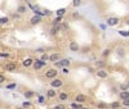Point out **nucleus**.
Wrapping results in <instances>:
<instances>
[{
	"mask_svg": "<svg viewBox=\"0 0 129 109\" xmlns=\"http://www.w3.org/2000/svg\"><path fill=\"white\" fill-rule=\"evenodd\" d=\"M49 85H50V87H53V89H59L63 86V80L59 78V77H56V78L52 80V82H49Z\"/></svg>",
	"mask_w": 129,
	"mask_h": 109,
	"instance_id": "nucleus-1",
	"label": "nucleus"
},
{
	"mask_svg": "<svg viewBox=\"0 0 129 109\" xmlns=\"http://www.w3.org/2000/svg\"><path fill=\"white\" fill-rule=\"evenodd\" d=\"M57 76H58V69L57 68H49V69H47V72H45V77L49 78V80L56 78Z\"/></svg>",
	"mask_w": 129,
	"mask_h": 109,
	"instance_id": "nucleus-2",
	"label": "nucleus"
},
{
	"mask_svg": "<svg viewBox=\"0 0 129 109\" xmlns=\"http://www.w3.org/2000/svg\"><path fill=\"white\" fill-rule=\"evenodd\" d=\"M106 25L108 27H115L119 25V18L118 17H108L107 19H106Z\"/></svg>",
	"mask_w": 129,
	"mask_h": 109,
	"instance_id": "nucleus-3",
	"label": "nucleus"
},
{
	"mask_svg": "<svg viewBox=\"0 0 129 109\" xmlns=\"http://www.w3.org/2000/svg\"><path fill=\"white\" fill-rule=\"evenodd\" d=\"M68 49H70V51H72V53H77V51H80V45L76 41H70Z\"/></svg>",
	"mask_w": 129,
	"mask_h": 109,
	"instance_id": "nucleus-4",
	"label": "nucleus"
},
{
	"mask_svg": "<svg viewBox=\"0 0 129 109\" xmlns=\"http://www.w3.org/2000/svg\"><path fill=\"white\" fill-rule=\"evenodd\" d=\"M96 76L98 77V78H101V80H106L108 77V72H106L103 68L102 69H97L96 71Z\"/></svg>",
	"mask_w": 129,
	"mask_h": 109,
	"instance_id": "nucleus-5",
	"label": "nucleus"
},
{
	"mask_svg": "<svg viewBox=\"0 0 129 109\" xmlns=\"http://www.w3.org/2000/svg\"><path fill=\"white\" fill-rule=\"evenodd\" d=\"M34 68L35 69H40V68H43L44 66H47V62H43L41 59H36V60H34Z\"/></svg>",
	"mask_w": 129,
	"mask_h": 109,
	"instance_id": "nucleus-6",
	"label": "nucleus"
},
{
	"mask_svg": "<svg viewBox=\"0 0 129 109\" xmlns=\"http://www.w3.org/2000/svg\"><path fill=\"white\" fill-rule=\"evenodd\" d=\"M56 96H57V91H56V89L50 87L49 90H47V98H49V99H54Z\"/></svg>",
	"mask_w": 129,
	"mask_h": 109,
	"instance_id": "nucleus-7",
	"label": "nucleus"
},
{
	"mask_svg": "<svg viewBox=\"0 0 129 109\" xmlns=\"http://www.w3.org/2000/svg\"><path fill=\"white\" fill-rule=\"evenodd\" d=\"M40 22H41V17H40V16H38V14H35V16H34V17H32L31 19H30V23H31L32 26L39 25Z\"/></svg>",
	"mask_w": 129,
	"mask_h": 109,
	"instance_id": "nucleus-8",
	"label": "nucleus"
},
{
	"mask_svg": "<svg viewBox=\"0 0 129 109\" xmlns=\"http://www.w3.org/2000/svg\"><path fill=\"white\" fill-rule=\"evenodd\" d=\"M58 99H59V101H66L68 99V92L67 91H61L58 94Z\"/></svg>",
	"mask_w": 129,
	"mask_h": 109,
	"instance_id": "nucleus-9",
	"label": "nucleus"
},
{
	"mask_svg": "<svg viewBox=\"0 0 129 109\" xmlns=\"http://www.w3.org/2000/svg\"><path fill=\"white\" fill-rule=\"evenodd\" d=\"M75 101L76 103H85L86 101V96H85V95H83V94H77L76 95V96H75Z\"/></svg>",
	"mask_w": 129,
	"mask_h": 109,
	"instance_id": "nucleus-10",
	"label": "nucleus"
},
{
	"mask_svg": "<svg viewBox=\"0 0 129 109\" xmlns=\"http://www.w3.org/2000/svg\"><path fill=\"white\" fill-rule=\"evenodd\" d=\"M59 59H61V55H59L58 53H53V54H50V55H49V60H50V62H53V63L58 62Z\"/></svg>",
	"mask_w": 129,
	"mask_h": 109,
	"instance_id": "nucleus-11",
	"label": "nucleus"
},
{
	"mask_svg": "<svg viewBox=\"0 0 129 109\" xmlns=\"http://www.w3.org/2000/svg\"><path fill=\"white\" fill-rule=\"evenodd\" d=\"M16 68H17L16 63H8L5 66V71L7 72H13V71H16Z\"/></svg>",
	"mask_w": 129,
	"mask_h": 109,
	"instance_id": "nucleus-12",
	"label": "nucleus"
},
{
	"mask_svg": "<svg viewBox=\"0 0 129 109\" xmlns=\"http://www.w3.org/2000/svg\"><path fill=\"white\" fill-rule=\"evenodd\" d=\"M67 13V9L66 8H59V9H57V12H56V16H58V17H63L64 14Z\"/></svg>",
	"mask_w": 129,
	"mask_h": 109,
	"instance_id": "nucleus-13",
	"label": "nucleus"
},
{
	"mask_svg": "<svg viewBox=\"0 0 129 109\" xmlns=\"http://www.w3.org/2000/svg\"><path fill=\"white\" fill-rule=\"evenodd\" d=\"M32 64H34V60H32V59L31 58H27V59H25V60L23 62H22V66H23V67H30V66H32Z\"/></svg>",
	"mask_w": 129,
	"mask_h": 109,
	"instance_id": "nucleus-14",
	"label": "nucleus"
},
{
	"mask_svg": "<svg viewBox=\"0 0 129 109\" xmlns=\"http://www.w3.org/2000/svg\"><path fill=\"white\" fill-rule=\"evenodd\" d=\"M62 19H63V17L56 16V18H54L53 22H52V26H59V25H61V22H62Z\"/></svg>",
	"mask_w": 129,
	"mask_h": 109,
	"instance_id": "nucleus-15",
	"label": "nucleus"
},
{
	"mask_svg": "<svg viewBox=\"0 0 129 109\" xmlns=\"http://www.w3.org/2000/svg\"><path fill=\"white\" fill-rule=\"evenodd\" d=\"M119 98H120L121 100H124V99H128V98H129V90H124V91H121L120 94H119Z\"/></svg>",
	"mask_w": 129,
	"mask_h": 109,
	"instance_id": "nucleus-16",
	"label": "nucleus"
},
{
	"mask_svg": "<svg viewBox=\"0 0 129 109\" xmlns=\"http://www.w3.org/2000/svg\"><path fill=\"white\" fill-rule=\"evenodd\" d=\"M23 95H25V98H26V99H31V98H34V96H35V92L32 91V90H27V91L23 92Z\"/></svg>",
	"mask_w": 129,
	"mask_h": 109,
	"instance_id": "nucleus-17",
	"label": "nucleus"
},
{
	"mask_svg": "<svg viewBox=\"0 0 129 109\" xmlns=\"http://www.w3.org/2000/svg\"><path fill=\"white\" fill-rule=\"evenodd\" d=\"M108 107L111 108V109H119V108L121 107V103H119V101H112V103L108 104Z\"/></svg>",
	"mask_w": 129,
	"mask_h": 109,
	"instance_id": "nucleus-18",
	"label": "nucleus"
},
{
	"mask_svg": "<svg viewBox=\"0 0 129 109\" xmlns=\"http://www.w3.org/2000/svg\"><path fill=\"white\" fill-rule=\"evenodd\" d=\"M59 31H61V28H59V26H53L52 30H50V35L52 36H56Z\"/></svg>",
	"mask_w": 129,
	"mask_h": 109,
	"instance_id": "nucleus-19",
	"label": "nucleus"
},
{
	"mask_svg": "<svg viewBox=\"0 0 129 109\" xmlns=\"http://www.w3.org/2000/svg\"><path fill=\"white\" fill-rule=\"evenodd\" d=\"M105 66H106V62L105 60H97L96 62V67L98 68V69H102Z\"/></svg>",
	"mask_w": 129,
	"mask_h": 109,
	"instance_id": "nucleus-20",
	"label": "nucleus"
},
{
	"mask_svg": "<svg viewBox=\"0 0 129 109\" xmlns=\"http://www.w3.org/2000/svg\"><path fill=\"white\" fill-rule=\"evenodd\" d=\"M17 12L20 13V14H23V13L27 12V7L26 5H20V7L17 8Z\"/></svg>",
	"mask_w": 129,
	"mask_h": 109,
	"instance_id": "nucleus-21",
	"label": "nucleus"
},
{
	"mask_svg": "<svg viewBox=\"0 0 129 109\" xmlns=\"http://www.w3.org/2000/svg\"><path fill=\"white\" fill-rule=\"evenodd\" d=\"M110 54H111V49L106 48V49H105V50H103L102 53H101V55H102L103 58H107V57L110 55Z\"/></svg>",
	"mask_w": 129,
	"mask_h": 109,
	"instance_id": "nucleus-22",
	"label": "nucleus"
},
{
	"mask_svg": "<svg viewBox=\"0 0 129 109\" xmlns=\"http://www.w3.org/2000/svg\"><path fill=\"white\" fill-rule=\"evenodd\" d=\"M96 107H97V109H105V108H108V104H106V103H97L96 104Z\"/></svg>",
	"mask_w": 129,
	"mask_h": 109,
	"instance_id": "nucleus-23",
	"label": "nucleus"
},
{
	"mask_svg": "<svg viewBox=\"0 0 129 109\" xmlns=\"http://www.w3.org/2000/svg\"><path fill=\"white\" fill-rule=\"evenodd\" d=\"M71 108L72 109H83V105H81V104L80 103H71Z\"/></svg>",
	"mask_w": 129,
	"mask_h": 109,
	"instance_id": "nucleus-24",
	"label": "nucleus"
},
{
	"mask_svg": "<svg viewBox=\"0 0 129 109\" xmlns=\"http://www.w3.org/2000/svg\"><path fill=\"white\" fill-rule=\"evenodd\" d=\"M40 59H41V60H43V62H49V55H48V54L47 53H43V54H41V57H40Z\"/></svg>",
	"mask_w": 129,
	"mask_h": 109,
	"instance_id": "nucleus-25",
	"label": "nucleus"
},
{
	"mask_svg": "<svg viewBox=\"0 0 129 109\" xmlns=\"http://www.w3.org/2000/svg\"><path fill=\"white\" fill-rule=\"evenodd\" d=\"M81 3H83V0H72V7L77 8V7L81 5Z\"/></svg>",
	"mask_w": 129,
	"mask_h": 109,
	"instance_id": "nucleus-26",
	"label": "nucleus"
},
{
	"mask_svg": "<svg viewBox=\"0 0 129 109\" xmlns=\"http://www.w3.org/2000/svg\"><path fill=\"white\" fill-rule=\"evenodd\" d=\"M59 28H61V31H66V30H68V25L64 23V22H61V25H59Z\"/></svg>",
	"mask_w": 129,
	"mask_h": 109,
	"instance_id": "nucleus-27",
	"label": "nucleus"
},
{
	"mask_svg": "<svg viewBox=\"0 0 129 109\" xmlns=\"http://www.w3.org/2000/svg\"><path fill=\"white\" fill-rule=\"evenodd\" d=\"M119 89H120L121 91H124V90H129V85H128V82H125V84H121L120 86H119Z\"/></svg>",
	"mask_w": 129,
	"mask_h": 109,
	"instance_id": "nucleus-28",
	"label": "nucleus"
},
{
	"mask_svg": "<svg viewBox=\"0 0 129 109\" xmlns=\"http://www.w3.org/2000/svg\"><path fill=\"white\" fill-rule=\"evenodd\" d=\"M8 22H9L8 17H1V18H0V25H7Z\"/></svg>",
	"mask_w": 129,
	"mask_h": 109,
	"instance_id": "nucleus-29",
	"label": "nucleus"
},
{
	"mask_svg": "<svg viewBox=\"0 0 129 109\" xmlns=\"http://www.w3.org/2000/svg\"><path fill=\"white\" fill-rule=\"evenodd\" d=\"M61 69H62V73L63 75H66V76L70 75V69H68V67H62Z\"/></svg>",
	"mask_w": 129,
	"mask_h": 109,
	"instance_id": "nucleus-30",
	"label": "nucleus"
},
{
	"mask_svg": "<svg viewBox=\"0 0 129 109\" xmlns=\"http://www.w3.org/2000/svg\"><path fill=\"white\" fill-rule=\"evenodd\" d=\"M116 53H118V55L124 57V49H123V48H118V49H116Z\"/></svg>",
	"mask_w": 129,
	"mask_h": 109,
	"instance_id": "nucleus-31",
	"label": "nucleus"
},
{
	"mask_svg": "<svg viewBox=\"0 0 129 109\" xmlns=\"http://www.w3.org/2000/svg\"><path fill=\"white\" fill-rule=\"evenodd\" d=\"M22 108H25V109L31 108V103L30 101H23V103H22Z\"/></svg>",
	"mask_w": 129,
	"mask_h": 109,
	"instance_id": "nucleus-32",
	"label": "nucleus"
},
{
	"mask_svg": "<svg viewBox=\"0 0 129 109\" xmlns=\"http://www.w3.org/2000/svg\"><path fill=\"white\" fill-rule=\"evenodd\" d=\"M121 105H124V107L129 108V98H128V99H124V100H123V103H121Z\"/></svg>",
	"mask_w": 129,
	"mask_h": 109,
	"instance_id": "nucleus-33",
	"label": "nucleus"
},
{
	"mask_svg": "<svg viewBox=\"0 0 129 109\" xmlns=\"http://www.w3.org/2000/svg\"><path fill=\"white\" fill-rule=\"evenodd\" d=\"M53 109H66V107H64L63 104H58V105L53 107Z\"/></svg>",
	"mask_w": 129,
	"mask_h": 109,
	"instance_id": "nucleus-34",
	"label": "nucleus"
},
{
	"mask_svg": "<svg viewBox=\"0 0 129 109\" xmlns=\"http://www.w3.org/2000/svg\"><path fill=\"white\" fill-rule=\"evenodd\" d=\"M36 53L43 54V53H45V49H44V48H38V49H36Z\"/></svg>",
	"mask_w": 129,
	"mask_h": 109,
	"instance_id": "nucleus-35",
	"label": "nucleus"
},
{
	"mask_svg": "<svg viewBox=\"0 0 129 109\" xmlns=\"http://www.w3.org/2000/svg\"><path fill=\"white\" fill-rule=\"evenodd\" d=\"M72 18H74V19H77V18H80V14H79V13H72Z\"/></svg>",
	"mask_w": 129,
	"mask_h": 109,
	"instance_id": "nucleus-36",
	"label": "nucleus"
},
{
	"mask_svg": "<svg viewBox=\"0 0 129 109\" xmlns=\"http://www.w3.org/2000/svg\"><path fill=\"white\" fill-rule=\"evenodd\" d=\"M16 86H17V84L14 82V84H11V85H8V86H7V89H9V90H11V89H14Z\"/></svg>",
	"mask_w": 129,
	"mask_h": 109,
	"instance_id": "nucleus-37",
	"label": "nucleus"
},
{
	"mask_svg": "<svg viewBox=\"0 0 129 109\" xmlns=\"http://www.w3.org/2000/svg\"><path fill=\"white\" fill-rule=\"evenodd\" d=\"M3 82H5V76L0 75V84H3Z\"/></svg>",
	"mask_w": 129,
	"mask_h": 109,
	"instance_id": "nucleus-38",
	"label": "nucleus"
},
{
	"mask_svg": "<svg viewBox=\"0 0 129 109\" xmlns=\"http://www.w3.org/2000/svg\"><path fill=\"white\" fill-rule=\"evenodd\" d=\"M0 57H3V58H8V57H9V54H8V53H0Z\"/></svg>",
	"mask_w": 129,
	"mask_h": 109,
	"instance_id": "nucleus-39",
	"label": "nucleus"
},
{
	"mask_svg": "<svg viewBox=\"0 0 129 109\" xmlns=\"http://www.w3.org/2000/svg\"><path fill=\"white\" fill-rule=\"evenodd\" d=\"M39 103H40V104L44 103V98H43V96H39Z\"/></svg>",
	"mask_w": 129,
	"mask_h": 109,
	"instance_id": "nucleus-40",
	"label": "nucleus"
},
{
	"mask_svg": "<svg viewBox=\"0 0 129 109\" xmlns=\"http://www.w3.org/2000/svg\"><path fill=\"white\" fill-rule=\"evenodd\" d=\"M125 23H127V25L129 26V18H128V19H127V22H125Z\"/></svg>",
	"mask_w": 129,
	"mask_h": 109,
	"instance_id": "nucleus-41",
	"label": "nucleus"
},
{
	"mask_svg": "<svg viewBox=\"0 0 129 109\" xmlns=\"http://www.w3.org/2000/svg\"><path fill=\"white\" fill-rule=\"evenodd\" d=\"M17 109H25V108H17Z\"/></svg>",
	"mask_w": 129,
	"mask_h": 109,
	"instance_id": "nucleus-42",
	"label": "nucleus"
},
{
	"mask_svg": "<svg viewBox=\"0 0 129 109\" xmlns=\"http://www.w3.org/2000/svg\"><path fill=\"white\" fill-rule=\"evenodd\" d=\"M83 109H89V108H83Z\"/></svg>",
	"mask_w": 129,
	"mask_h": 109,
	"instance_id": "nucleus-43",
	"label": "nucleus"
},
{
	"mask_svg": "<svg viewBox=\"0 0 129 109\" xmlns=\"http://www.w3.org/2000/svg\"><path fill=\"white\" fill-rule=\"evenodd\" d=\"M128 85H129V81H128Z\"/></svg>",
	"mask_w": 129,
	"mask_h": 109,
	"instance_id": "nucleus-44",
	"label": "nucleus"
},
{
	"mask_svg": "<svg viewBox=\"0 0 129 109\" xmlns=\"http://www.w3.org/2000/svg\"><path fill=\"white\" fill-rule=\"evenodd\" d=\"M128 109H129V108H128Z\"/></svg>",
	"mask_w": 129,
	"mask_h": 109,
	"instance_id": "nucleus-45",
	"label": "nucleus"
}]
</instances>
